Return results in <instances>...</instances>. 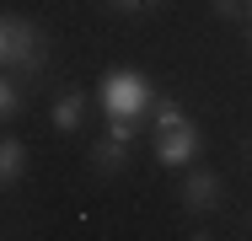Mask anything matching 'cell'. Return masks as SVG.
<instances>
[{
	"mask_svg": "<svg viewBox=\"0 0 252 241\" xmlns=\"http://www.w3.org/2000/svg\"><path fill=\"white\" fill-rule=\"evenodd\" d=\"M113 5H124V11H140V5H151V0H113Z\"/></svg>",
	"mask_w": 252,
	"mask_h": 241,
	"instance_id": "obj_9",
	"label": "cell"
},
{
	"mask_svg": "<svg viewBox=\"0 0 252 241\" xmlns=\"http://www.w3.org/2000/svg\"><path fill=\"white\" fill-rule=\"evenodd\" d=\"M151 102V86L134 75V70H107L102 81V107H107V123H134V113Z\"/></svg>",
	"mask_w": 252,
	"mask_h": 241,
	"instance_id": "obj_3",
	"label": "cell"
},
{
	"mask_svg": "<svg viewBox=\"0 0 252 241\" xmlns=\"http://www.w3.org/2000/svg\"><path fill=\"white\" fill-rule=\"evenodd\" d=\"M0 59L11 64V70H43V59H49V43H43V32L38 27H27L22 16H5V27H0Z\"/></svg>",
	"mask_w": 252,
	"mask_h": 241,
	"instance_id": "obj_2",
	"label": "cell"
},
{
	"mask_svg": "<svg viewBox=\"0 0 252 241\" xmlns=\"http://www.w3.org/2000/svg\"><path fill=\"white\" fill-rule=\"evenodd\" d=\"M97 166H124V140H113V134H107V145L97 150Z\"/></svg>",
	"mask_w": 252,
	"mask_h": 241,
	"instance_id": "obj_7",
	"label": "cell"
},
{
	"mask_svg": "<svg viewBox=\"0 0 252 241\" xmlns=\"http://www.w3.org/2000/svg\"><path fill=\"white\" fill-rule=\"evenodd\" d=\"M16 107H22V96H16V86L5 81V91H0V113H5V118H16Z\"/></svg>",
	"mask_w": 252,
	"mask_h": 241,
	"instance_id": "obj_8",
	"label": "cell"
},
{
	"mask_svg": "<svg viewBox=\"0 0 252 241\" xmlns=\"http://www.w3.org/2000/svg\"><path fill=\"white\" fill-rule=\"evenodd\" d=\"M54 123H59V129H75V123H81V96H64V102L54 107Z\"/></svg>",
	"mask_w": 252,
	"mask_h": 241,
	"instance_id": "obj_6",
	"label": "cell"
},
{
	"mask_svg": "<svg viewBox=\"0 0 252 241\" xmlns=\"http://www.w3.org/2000/svg\"><path fill=\"white\" fill-rule=\"evenodd\" d=\"M22 161H27V150H22L16 140H5V150H0V172H5V182L22 177Z\"/></svg>",
	"mask_w": 252,
	"mask_h": 241,
	"instance_id": "obj_5",
	"label": "cell"
},
{
	"mask_svg": "<svg viewBox=\"0 0 252 241\" xmlns=\"http://www.w3.org/2000/svg\"><path fill=\"white\" fill-rule=\"evenodd\" d=\"M188 204L199 209V204H215V177L199 172V177H188Z\"/></svg>",
	"mask_w": 252,
	"mask_h": 241,
	"instance_id": "obj_4",
	"label": "cell"
},
{
	"mask_svg": "<svg viewBox=\"0 0 252 241\" xmlns=\"http://www.w3.org/2000/svg\"><path fill=\"white\" fill-rule=\"evenodd\" d=\"M193 150H199V134L183 118V107L177 102H161L156 107V155H161V166H188Z\"/></svg>",
	"mask_w": 252,
	"mask_h": 241,
	"instance_id": "obj_1",
	"label": "cell"
}]
</instances>
